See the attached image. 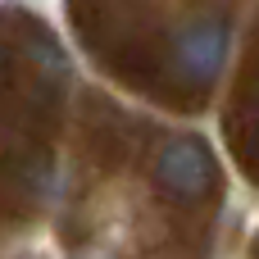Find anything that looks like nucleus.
<instances>
[{"mask_svg":"<svg viewBox=\"0 0 259 259\" xmlns=\"http://www.w3.org/2000/svg\"><path fill=\"white\" fill-rule=\"evenodd\" d=\"M155 173H159L164 191H173V196H200L205 182H209V150L196 137H173L159 150Z\"/></svg>","mask_w":259,"mask_h":259,"instance_id":"obj_2","label":"nucleus"},{"mask_svg":"<svg viewBox=\"0 0 259 259\" xmlns=\"http://www.w3.org/2000/svg\"><path fill=\"white\" fill-rule=\"evenodd\" d=\"M0 64H5V55H0Z\"/></svg>","mask_w":259,"mask_h":259,"instance_id":"obj_3","label":"nucleus"},{"mask_svg":"<svg viewBox=\"0 0 259 259\" xmlns=\"http://www.w3.org/2000/svg\"><path fill=\"white\" fill-rule=\"evenodd\" d=\"M228 18L219 14H196L191 23L178 27L173 36V64H178V77L191 82V87H209L219 77V68L228 64Z\"/></svg>","mask_w":259,"mask_h":259,"instance_id":"obj_1","label":"nucleus"}]
</instances>
